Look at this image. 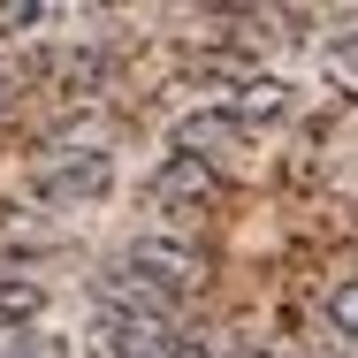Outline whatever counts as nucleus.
Here are the masks:
<instances>
[{"label": "nucleus", "mask_w": 358, "mask_h": 358, "mask_svg": "<svg viewBox=\"0 0 358 358\" xmlns=\"http://www.w3.org/2000/svg\"><path fill=\"white\" fill-rule=\"evenodd\" d=\"M122 275H138V282L160 289V297H191L199 275H206V259H199V244H183V236H138V244L122 252Z\"/></svg>", "instance_id": "f03ea898"}, {"label": "nucleus", "mask_w": 358, "mask_h": 358, "mask_svg": "<svg viewBox=\"0 0 358 358\" xmlns=\"http://www.w3.org/2000/svg\"><path fill=\"white\" fill-rule=\"evenodd\" d=\"M0 358H62V343L38 328H0Z\"/></svg>", "instance_id": "1a4fd4ad"}, {"label": "nucleus", "mask_w": 358, "mask_h": 358, "mask_svg": "<svg viewBox=\"0 0 358 358\" xmlns=\"http://www.w3.org/2000/svg\"><path fill=\"white\" fill-rule=\"evenodd\" d=\"M107 176H115V160H107L99 145H76V152L62 145V152L38 168V191H46L54 206H76V199H99V191H107Z\"/></svg>", "instance_id": "7ed1b4c3"}, {"label": "nucleus", "mask_w": 358, "mask_h": 358, "mask_svg": "<svg viewBox=\"0 0 358 358\" xmlns=\"http://www.w3.org/2000/svg\"><path fill=\"white\" fill-rule=\"evenodd\" d=\"M38 305H46V289H38V282L0 275V328H31V320H38Z\"/></svg>", "instance_id": "0eeeda50"}, {"label": "nucleus", "mask_w": 358, "mask_h": 358, "mask_svg": "<svg viewBox=\"0 0 358 358\" xmlns=\"http://www.w3.org/2000/svg\"><path fill=\"white\" fill-rule=\"evenodd\" d=\"M221 107H229L236 122H275V115H289V84L282 76H244Z\"/></svg>", "instance_id": "423d86ee"}, {"label": "nucleus", "mask_w": 358, "mask_h": 358, "mask_svg": "<svg viewBox=\"0 0 358 358\" xmlns=\"http://www.w3.org/2000/svg\"><path fill=\"white\" fill-rule=\"evenodd\" d=\"M328 320H336L343 336H358V282H343L336 297H328Z\"/></svg>", "instance_id": "9d476101"}, {"label": "nucleus", "mask_w": 358, "mask_h": 358, "mask_svg": "<svg viewBox=\"0 0 358 358\" xmlns=\"http://www.w3.org/2000/svg\"><path fill=\"white\" fill-rule=\"evenodd\" d=\"M99 84H107V54H92V46H84V54L62 62V92H99Z\"/></svg>", "instance_id": "6e6552de"}, {"label": "nucleus", "mask_w": 358, "mask_h": 358, "mask_svg": "<svg viewBox=\"0 0 358 358\" xmlns=\"http://www.w3.org/2000/svg\"><path fill=\"white\" fill-rule=\"evenodd\" d=\"M168 328H176V297L145 289L122 267L99 282V343H107V358H176Z\"/></svg>", "instance_id": "f257e3e1"}, {"label": "nucleus", "mask_w": 358, "mask_h": 358, "mask_svg": "<svg viewBox=\"0 0 358 358\" xmlns=\"http://www.w3.org/2000/svg\"><path fill=\"white\" fill-rule=\"evenodd\" d=\"M176 358H214V351H206V343H176Z\"/></svg>", "instance_id": "9b49d317"}, {"label": "nucleus", "mask_w": 358, "mask_h": 358, "mask_svg": "<svg viewBox=\"0 0 358 358\" xmlns=\"http://www.w3.org/2000/svg\"><path fill=\"white\" fill-rule=\"evenodd\" d=\"M0 115H8V76H0Z\"/></svg>", "instance_id": "f8f14e48"}, {"label": "nucleus", "mask_w": 358, "mask_h": 358, "mask_svg": "<svg viewBox=\"0 0 358 358\" xmlns=\"http://www.w3.org/2000/svg\"><path fill=\"white\" fill-rule=\"evenodd\" d=\"M214 199H221V176H214V160L168 152V160L152 168V206H168V214H199V206H214Z\"/></svg>", "instance_id": "20e7f679"}, {"label": "nucleus", "mask_w": 358, "mask_h": 358, "mask_svg": "<svg viewBox=\"0 0 358 358\" xmlns=\"http://www.w3.org/2000/svg\"><path fill=\"white\" fill-rule=\"evenodd\" d=\"M236 138H244V122H236L229 107H199V115L176 122V152H191V160H214V152H229Z\"/></svg>", "instance_id": "39448f33"}]
</instances>
